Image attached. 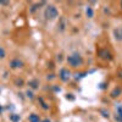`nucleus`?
I'll use <instances>...</instances> for the list:
<instances>
[{
    "label": "nucleus",
    "instance_id": "f257e3e1",
    "mask_svg": "<svg viewBox=\"0 0 122 122\" xmlns=\"http://www.w3.org/2000/svg\"><path fill=\"white\" fill-rule=\"evenodd\" d=\"M66 60H67V64L71 67H73V68H77V67L83 65V57L81 56L78 53H73V54L68 55Z\"/></svg>",
    "mask_w": 122,
    "mask_h": 122
},
{
    "label": "nucleus",
    "instance_id": "f03ea898",
    "mask_svg": "<svg viewBox=\"0 0 122 122\" xmlns=\"http://www.w3.org/2000/svg\"><path fill=\"white\" fill-rule=\"evenodd\" d=\"M44 16L46 20H49V21H53V20L57 18L59 16V10L54 6V5H48L45 11H44Z\"/></svg>",
    "mask_w": 122,
    "mask_h": 122
},
{
    "label": "nucleus",
    "instance_id": "7ed1b4c3",
    "mask_svg": "<svg viewBox=\"0 0 122 122\" xmlns=\"http://www.w3.org/2000/svg\"><path fill=\"white\" fill-rule=\"evenodd\" d=\"M98 56L100 59H103L105 61H110V60H112V54H111L107 49H100L99 51H98Z\"/></svg>",
    "mask_w": 122,
    "mask_h": 122
},
{
    "label": "nucleus",
    "instance_id": "20e7f679",
    "mask_svg": "<svg viewBox=\"0 0 122 122\" xmlns=\"http://www.w3.org/2000/svg\"><path fill=\"white\" fill-rule=\"evenodd\" d=\"M71 77V72H70V70L68 68H61L60 70V72H59V78L62 81V82H67V81L70 79Z\"/></svg>",
    "mask_w": 122,
    "mask_h": 122
},
{
    "label": "nucleus",
    "instance_id": "39448f33",
    "mask_svg": "<svg viewBox=\"0 0 122 122\" xmlns=\"http://www.w3.org/2000/svg\"><path fill=\"white\" fill-rule=\"evenodd\" d=\"M10 67L14 68V70L21 68V67H23V61L20 60L18 57H15V59H12L11 61H10Z\"/></svg>",
    "mask_w": 122,
    "mask_h": 122
},
{
    "label": "nucleus",
    "instance_id": "423d86ee",
    "mask_svg": "<svg viewBox=\"0 0 122 122\" xmlns=\"http://www.w3.org/2000/svg\"><path fill=\"white\" fill-rule=\"evenodd\" d=\"M114 37L117 42H122V27H117L114 29Z\"/></svg>",
    "mask_w": 122,
    "mask_h": 122
},
{
    "label": "nucleus",
    "instance_id": "0eeeda50",
    "mask_svg": "<svg viewBox=\"0 0 122 122\" xmlns=\"http://www.w3.org/2000/svg\"><path fill=\"white\" fill-rule=\"evenodd\" d=\"M115 120L117 122H122V106H117L116 107V115H115Z\"/></svg>",
    "mask_w": 122,
    "mask_h": 122
},
{
    "label": "nucleus",
    "instance_id": "6e6552de",
    "mask_svg": "<svg viewBox=\"0 0 122 122\" xmlns=\"http://www.w3.org/2000/svg\"><path fill=\"white\" fill-rule=\"evenodd\" d=\"M121 93H122V88H121V87H116V88L110 93V95L112 97V98H117V97L121 95Z\"/></svg>",
    "mask_w": 122,
    "mask_h": 122
},
{
    "label": "nucleus",
    "instance_id": "1a4fd4ad",
    "mask_svg": "<svg viewBox=\"0 0 122 122\" xmlns=\"http://www.w3.org/2000/svg\"><path fill=\"white\" fill-rule=\"evenodd\" d=\"M57 27H59V30H60V32H64V30H65V28H66V20H65L64 17L60 18V22H59Z\"/></svg>",
    "mask_w": 122,
    "mask_h": 122
},
{
    "label": "nucleus",
    "instance_id": "9d476101",
    "mask_svg": "<svg viewBox=\"0 0 122 122\" xmlns=\"http://www.w3.org/2000/svg\"><path fill=\"white\" fill-rule=\"evenodd\" d=\"M28 86H29V88H32V89H38V88H39V81H38V79L29 81Z\"/></svg>",
    "mask_w": 122,
    "mask_h": 122
},
{
    "label": "nucleus",
    "instance_id": "9b49d317",
    "mask_svg": "<svg viewBox=\"0 0 122 122\" xmlns=\"http://www.w3.org/2000/svg\"><path fill=\"white\" fill-rule=\"evenodd\" d=\"M28 121L29 122H42V120H40V117L36 114H30L28 116Z\"/></svg>",
    "mask_w": 122,
    "mask_h": 122
},
{
    "label": "nucleus",
    "instance_id": "f8f14e48",
    "mask_svg": "<svg viewBox=\"0 0 122 122\" xmlns=\"http://www.w3.org/2000/svg\"><path fill=\"white\" fill-rule=\"evenodd\" d=\"M20 120H21V116L17 115V114H11L10 115V121L11 122H20Z\"/></svg>",
    "mask_w": 122,
    "mask_h": 122
},
{
    "label": "nucleus",
    "instance_id": "ddd939ff",
    "mask_svg": "<svg viewBox=\"0 0 122 122\" xmlns=\"http://www.w3.org/2000/svg\"><path fill=\"white\" fill-rule=\"evenodd\" d=\"M86 14H87V16L89 17V18H92L94 16V11H93V9H92L90 6H88L87 7V10H86Z\"/></svg>",
    "mask_w": 122,
    "mask_h": 122
},
{
    "label": "nucleus",
    "instance_id": "4468645a",
    "mask_svg": "<svg viewBox=\"0 0 122 122\" xmlns=\"http://www.w3.org/2000/svg\"><path fill=\"white\" fill-rule=\"evenodd\" d=\"M5 55H6V53H5V50H4V48L3 46H0V57H5Z\"/></svg>",
    "mask_w": 122,
    "mask_h": 122
},
{
    "label": "nucleus",
    "instance_id": "2eb2a0df",
    "mask_svg": "<svg viewBox=\"0 0 122 122\" xmlns=\"http://www.w3.org/2000/svg\"><path fill=\"white\" fill-rule=\"evenodd\" d=\"M39 101L42 103V107H43V109H45V110H46V109H49V106H48V105L44 103V100H43L42 98H39Z\"/></svg>",
    "mask_w": 122,
    "mask_h": 122
},
{
    "label": "nucleus",
    "instance_id": "dca6fc26",
    "mask_svg": "<svg viewBox=\"0 0 122 122\" xmlns=\"http://www.w3.org/2000/svg\"><path fill=\"white\" fill-rule=\"evenodd\" d=\"M27 97H28L29 99H33V98H34V97H33V93H32V92H29V90L27 92Z\"/></svg>",
    "mask_w": 122,
    "mask_h": 122
},
{
    "label": "nucleus",
    "instance_id": "f3484780",
    "mask_svg": "<svg viewBox=\"0 0 122 122\" xmlns=\"http://www.w3.org/2000/svg\"><path fill=\"white\" fill-rule=\"evenodd\" d=\"M66 98H67V99L70 98L71 100H73V97H72V94H67V97H66Z\"/></svg>",
    "mask_w": 122,
    "mask_h": 122
},
{
    "label": "nucleus",
    "instance_id": "a211bd4d",
    "mask_svg": "<svg viewBox=\"0 0 122 122\" xmlns=\"http://www.w3.org/2000/svg\"><path fill=\"white\" fill-rule=\"evenodd\" d=\"M42 122H51V121H50V120H48V118H44Z\"/></svg>",
    "mask_w": 122,
    "mask_h": 122
},
{
    "label": "nucleus",
    "instance_id": "6ab92c4d",
    "mask_svg": "<svg viewBox=\"0 0 122 122\" xmlns=\"http://www.w3.org/2000/svg\"><path fill=\"white\" fill-rule=\"evenodd\" d=\"M118 75H120V77L122 78V70H121V71H120V72H118Z\"/></svg>",
    "mask_w": 122,
    "mask_h": 122
},
{
    "label": "nucleus",
    "instance_id": "aec40b11",
    "mask_svg": "<svg viewBox=\"0 0 122 122\" xmlns=\"http://www.w3.org/2000/svg\"><path fill=\"white\" fill-rule=\"evenodd\" d=\"M121 7H122V1H121Z\"/></svg>",
    "mask_w": 122,
    "mask_h": 122
}]
</instances>
